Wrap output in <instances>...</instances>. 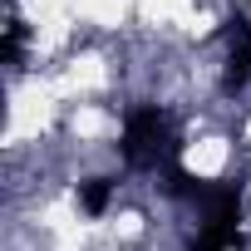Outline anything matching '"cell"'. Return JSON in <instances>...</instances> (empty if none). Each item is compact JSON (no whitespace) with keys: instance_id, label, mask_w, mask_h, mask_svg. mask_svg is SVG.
<instances>
[{"instance_id":"5b68a950","label":"cell","mask_w":251,"mask_h":251,"mask_svg":"<svg viewBox=\"0 0 251 251\" xmlns=\"http://www.w3.org/2000/svg\"><path fill=\"white\" fill-rule=\"evenodd\" d=\"M108 192H113L108 177H89V182H79V207H84L89 217H99V212L108 207Z\"/></svg>"},{"instance_id":"6da1fadb","label":"cell","mask_w":251,"mask_h":251,"mask_svg":"<svg viewBox=\"0 0 251 251\" xmlns=\"http://www.w3.org/2000/svg\"><path fill=\"white\" fill-rule=\"evenodd\" d=\"M118 148H123V163H128V168H158V163L177 148L168 113H163L158 103L133 108L128 118H123V143H118Z\"/></svg>"},{"instance_id":"8992f818","label":"cell","mask_w":251,"mask_h":251,"mask_svg":"<svg viewBox=\"0 0 251 251\" xmlns=\"http://www.w3.org/2000/svg\"><path fill=\"white\" fill-rule=\"evenodd\" d=\"M20 50H25V20L10 15V20H5V45H0V59H5V64H20Z\"/></svg>"},{"instance_id":"7a4b0ae2","label":"cell","mask_w":251,"mask_h":251,"mask_svg":"<svg viewBox=\"0 0 251 251\" xmlns=\"http://www.w3.org/2000/svg\"><path fill=\"white\" fill-rule=\"evenodd\" d=\"M226 69H222V94H241L251 84V15L231 10L226 15Z\"/></svg>"},{"instance_id":"3957f363","label":"cell","mask_w":251,"mask_h":251,"mask_svg":"<svg viewBox=\"0 0 251 251\" xmlns=\"http://www.w3.org/2000/svg\"><path fill=\"white\" fill-rule=\"evenodd\" d=\"M197 207H202V226H236L241 222V182H207Z\"/></svg>"},{"instance_id":"277c9868","label":"cell","mask_w":251,"mask_h":251,"mask_svg":"<svg viewBox=\"0 0 251 251\" xmlns=\"http://www.w3.org/2000/svg\"><path fill=\"white\" fill-rule=\"evenodd\" d=\"M231 246H241L236 226H202L197 241H192V251H231Z\"/></svg>"}]
</instances>
